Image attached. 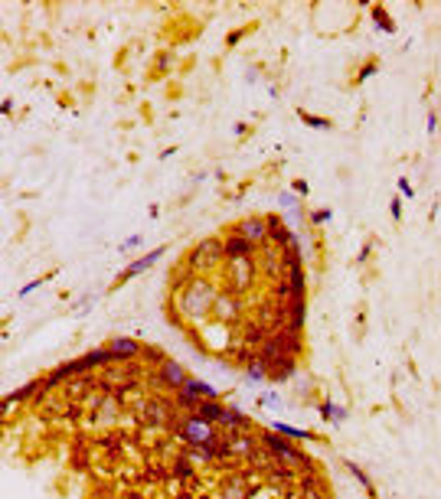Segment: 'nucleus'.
Returning <instances> with one entry per match:
<instances>
[{"label": "nucleus", "instance_id": "nucleus-12", "mask_svg": "<svg viewBox=\"0 0 441 499\" xmlns=\"http://www.w3.org/2000/svg\"><path fill=\"white\" fill-rule=\"evenodd\" d=\"M108 349H111V353H115V359H131V356L144 353V346H141V343H134V339H111V343H108Z\"/></svg>", "mask_w": 441, "mask_h": 499}, {"label": "nucleus", "instance_id": "nucleus-23", "mask_svg": "<svg viewBox=\"0 0 441 499\" xmlns=\"http://www.w3.org/2000/svg\"><path fill=\"white\" fill-rule=\"evenodd\" d=\"M239 39H242V30H235V33H229V39H225V43H229V46H235Z\"/></svg>", "mask_w": 441, "mask_h": 499}, {"label": "nucleus", "instance_id": "nucleus-20", "mask_svg": "<svg viewBox=\"0 0 441 499\" xmlns=\"http://www.w3.org/2000/svg\"><path fill=\"white\" fill-rule=\"evenodd\" d=\"M372 72H376V62H366L363 69H360V76H356V82H363V78H370Z\"/></svg>", "mask_w": 441, "mask_h": 499}, {"label": "nucleus", "instance_id": "nucleus-9", "mask_svg": "<svg viewBox=\"0 0 441 499\" xmlns=\"http://www.w3.org/2000/svg\"><path fill=\"white\" fill-rule=\"evenodd\" d=\"M255 252V245L248 242L245 235H233V238H225V258H248V254Z\"/></svg>", "mask_w": 441, "mask_h": 499}, {"label": "nucleus", "instance_id": "nucleus-22", "mask_svg": "<svg viewBox=\"0 0 441 499\" xmlns=\"http://www.w3.org/2000/svg\"><path fill=\"white\" fill-rule=\"evenodd\" d=\"M330 219V209H318V212L310 215V222H327Z\"/></svg>", "mask_w": 441, "mask_h": 499}, {"label": "nucleus", "instance_id": "nucleus-1", "mask_svg": "<svg viewBox=\"0 0 441 499\" xmlns=\"http://www.w3.org/2000/svg\"><path fill=\"white\" fill-rule=\"evenodd\" d=\"M258 441L268 447V453L281 463V467H288V470H310V463H308V457H304V451H298L294 444H288L285 438H278V434H262Z\"/></svg>", "mask_w": 441, "mask_h": 499}, {"label": "nucleus", "instance_id": "nucleus-21", "mask_svg": "<svg viewBox=\"0 0 441 499\" xmlns=\"http://www.w3.org/2000/svg\"><path fill=\"white\" fill-rule=\"evenodd\" d=\"M304 121H308L310 128H330V121H324V118H310V115H304Z\"/></svg>", "mask_w": 441, "mask_h": 499}, {"label": "nucleus", "instance_id": "nucleus-13", "mask_svg": "<svg viewBox=\"0 0 441 499\" xmlns=\"http://www.w3.org/2000/svg\"><path fill=\"white\" fill-rule=\"evenodd\" d=\"M229 268V277H233V287H245L252 271H248V258H235L233 264H225Z\"/></svg>", "mask_w": 441, "mask_h": 499}, {"label": "nucleus", "instance_id": "nucleus-3", "mask_svg": "<svg viewBox=\"0 0 441 499\" xmlns=\"http://www.w3.org/2000/svg\"><path fill=\"white\" fill-rule=\"evenodd\" d=\"M225 254V242H219V238H206V242H200V245L190 252V258H186V268H196V271H206L213 268V264H219V258Z\"/></svg>", "mask_w": 441, "mask_h": 499}, {"label": "nucleus", "instance_id": "nucleus-10", "mask_svg": "<svg viewBox=\"0 0 441 499\" xmlns=\"http://www.w3.org/2000/svg\"><path fill=\"white\" fill-rule=\"evenodd\" d=\"M161 254H163V248H154V252H147L144 258H138V262H134L131 268H128L121 277H118V284H124V281H131L134 274H141V271H147V268H151V264L157 262V258H161Z\"/></svg>", "mask_w": 441, "mask_h": 499}, {"label": "nucleus", "instance_id": "nucleus-15", "mask_svg": "<svg viewBox=\"0 0 441 499\" xmlns=\"http://www.w3.org/2000/svg\"><path fill=\"white\" fill-rule=\"evenodd\" d=\"M92 389H95L92 376H82V379H78V382H72V385H69V395H66V398L78 401V398H86V392H92Z\"/></svg>", "mask_w": 441, "mask_h": 499}, {"label": "nucleus", "instance_id": "nucleus-19", "mask_svg": "<svg viewBox=\"0 0 441 499\" xmlns=\"http://www.w3.org/2000/svg\"><path fill=\"white\" fill-rule=\"evenodd\" d=\"M278 431L285 434V438H298V441H308L310 438L308 431H301V428H285V424H278Z\"/></svg>", "mask_w": 441, "mask_h": 499}, {"label": "nucleus", "instance_id": "nucleus-6", "mask_svg": "<svg viewBox=\"0 0 441 499\" xmlns=\"http://www.w3.org/2000/svg\"><path fill=\"white\" fill-rule=\"evenodd\" d=\"M213 310H216V314H219V320L233 323L235 317L242 314V300H239V294H219V297H216V304H213Z\"/></svg>", "mask_w": 441, "mask_h": 499}, {"label": "nucleus", "instance_id": "nucleus-14", "mask_svg": "<svg viewBox=\"0 0 441 499\" xmlns=\"http://www.w3.org/2000/svg\"><path fill=\"white\" fill-rule=\"evenodd\" d=\"M248 369V382H262V379H268V362L262 359V356H255V359L245 362Z\"/></svg>", "mask_w": 441, "mask_h": 499}, {"label": "nucleus", "instance_id": "nucleus-4", "mask_svg": "<svg viewBox=\"0 0 441 499\" xmlns=\"http://www.w3.org/2000/svg\"><path fill=\"white\" fill-rule=\"evenodd\" d=\"M157 382L167 385V389H177V392H180V389L190 382V376H186V369L180 366V362H171V359H167V362L161 366V376H157Z\"/></svg>", "mask_w": 441, "mask_h": 499}, {"label": "nucleus", "instance_id": "nucleus-16", "mask_svg": "<svg viewBox=\"0 0 441 499\" xmlns=\"http://www.w3.org/2000/svg\"><path fill=\"white\" fill-rule=\"evenodd\" d=\"M291 372H294V359H281V362H275V366L268 369V379L281 382V379H291Z\"/></svg>", "mask_w": 441, "mask_h": 499}, {"label": "nucleus", "instance_id": "nucleus-5", "mask_svg": "<svg viewBox=\"0 0 441 499\" xmlns=\"http://www.w3.org/2000/svg\"><path fill=\"white\" fill-rule=\"evenodd\" d=\"M268 219H245L239 222V235H245L252 245H265L268 242Z\"/></svg>", "mask_w": 441, "mask_h": 499}, {"label": "nucleus", "instance_id": "nucleus-2", "mask_svg": "<svg viewBox=\"0 0 441 499\" xmlns=\"http://www.w3.org/2000/svg\"><path fill=\"white\" fill-rule=\"evenodd\" d=\"M219 294L213 291V284H206V281H190V287H186V297L180 300V310H183L186 317H203L213 304H216Z\"/></svg>", "mask_w": 441, "mask_h": 499}, {"label": "nucleus", "instance_id": "nucleus-26", "mask_svg": "<svg viewBox=\"0 0 441 499\" xmlns=\"http://www.w3.org/2000/svg\"><path fill=\"white\" fill-rule=\"evenodd\" d=\"M200 499H209V496H200Z\"/></svg>", "mask_w": 441, "mask_h": 499}, {"label": "nucleus", "instance_id": "nucleus-11", "mask_svg": "<svg viewBox=\"0 0 441 499\" xmlns=\"http://www.w3.org/2000/svg\"><path fill=\"white\" fill-rule=\"evenodd\" d=\"M196 415H200L203 421H209V424H216V428H219V424L225 421V415H229V408H223L219 401H203Z\"/></svg>", "mask_w": 441, "mask_h": 499}, {"label": "nucleus", "instance_id": "nucleus-25", "mask_svg": "<svg viewBox=\"0 0 441 499\" xmlns=\"http://www.w3.org/2000/svg\"><path fill=\"white\" fill-rule=\"evenodd\" d=\"M177 499H193V493H177Z\"/></svg>", "mask_w": 441, "mask_h": 499}, {"label": "nucleus", "instance_id": "nucleus-7", "mask_svg": "<svg viewBox=\"0 0 441 499\" xmlns=\"http://www.w3.org/2000/svg\"><path fill=\"white\" fill-rule=\"evenodd\" d=\"M248 483H245V473H233L225 476L223 486H219V496L223 499H248Z\"/></svg>", "mask_w": 441, "mask_h": 499}, {"label": "nucleus", "instance_id": "nucleus-17", "mask_svg": "<svg viewBox=\"0 0 441 499\" xmlns=\"http://www.w3.org/2000/svg\"><path fill=\"white\" fill-rule=\"evenodd\" d=\"M372 20H376V24H380L386 33H392V30H395V24H392V20H389V14H386V10H382V7H376V10H372Z\"/></svg>", "mask_w": 441, "mask_h": 499}, {"label": "nucleus", "instance_id": "nucleus-18", "mask_svg": "<svg viewBox=\"0 0 441 499\" xmlns=\"http://www.w3.org/2000/svg\"><path fill=\"white\" fill-rule=\"evenodd\" d=\"M141 356H144V359L151 362V366H163V362H167V356H163L161 349H154V346H147V349H144Z\"/></svg>", "mask_w": 441, "mask_h": 499}, {"label": "nucleus", "instance_id": "nucleus-8", "mask_svg": "<svg viewBox=\"0 0 441 499\" xmlns=\"http://www.w3.org/2000/svg\"><path fill=\"white\" fill-rule=\"evenodd\" d=\"M258 441H252L248 434H225V447H229V453L233 457H245L248 461V453L255 451Z\"/></svg>", "mask_w": 441, "mask_h": 499}, {"label": "nucleus", "instance_id": "nucleus-24", "mask_svg": "<svg viewBox=\"0 0 441 499\" xmlns=\"http://www.w3.org/2000/svg\"><path fill=\"white\" fill-rule=\"evenodd\" d=\"M294 192H298V196H304V192H308V183H304V180H298V183H294Z\"/></svg>", "mask_w": 441, "mask_h": 499}]
</instances>
